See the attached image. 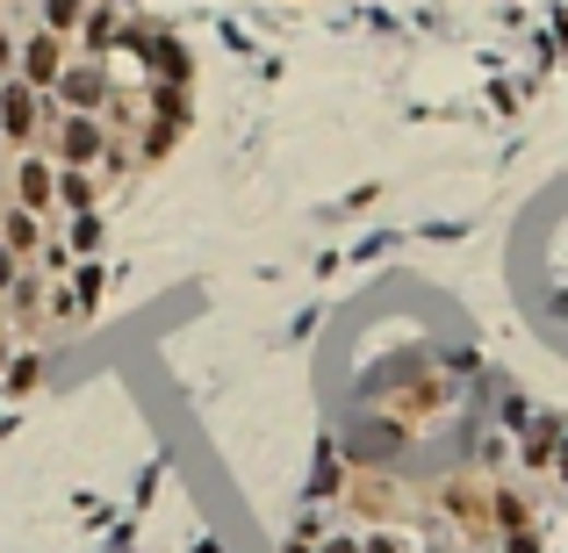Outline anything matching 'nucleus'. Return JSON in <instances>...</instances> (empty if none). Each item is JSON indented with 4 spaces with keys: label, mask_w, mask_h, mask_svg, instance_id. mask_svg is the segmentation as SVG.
<instances>
[{
    "label": "nucleus",
    "mask_w": 568,
    "mask_h": 553,
    "mask_svg": "<svg viewBox=\"0 0 568 553\" xmlns=\"http://www.w3.org/2000/svg\"><path fill=\"white\" fill-rule=\"evenodd\" d=\"M72 294H80V302H102V266H80V280H72Z\"/></svg>",
    "instance_id": "2eb2a0df"
},
{
    "label": "nucleus",
    "mask_w": 568,
    "mask_h": 553,
    "mask_svg": "<svg viewBox=\"0 0 568 553\" xmlns=\"http://www.w3.org/2000/svg\"><path fill=\"white\" fill-rule=\"evenodd\" d=\"M58 122V101L51 94H36L29 80H0V144H15V152H36L44 144V130Z\"/></svg>",
    "instance_id": "f257e3e1"
},
{
    "label": "nucleus",
    "mask_w": 568,
    "mask_h": 553,
    "mask_svg": "<svg viewBox=\"0 0 568 553\" xmlns=\"http://www.w3.org/2000/svg\"><path fill=\"white\" fill-rule=\"evenodd\" d=\"M489 518H497V532H525V496H518V489H497V496H489Z\"/></svg>",
    "instance_id": "9b49d317"
},
{
    "label": "nucleus",
    "mask_w": 568,
    "mask_h": 553,
    "mask_svg": "<svg viewBox=\"0 0 568 553\" xmlns=\"http://www.w3.org/2000/svg\"><path fill=\"white\" fill-rule=\"evenodd\" d=\"M0 244H8V252L29 266V260H44V244H51V224H44V216H29V208H0Z\"/></svg>",
    "instance_id": "423d86ee"
},
{
    "label": "nucleus",
    "mask_w": 568,
    "mask_h": 553,
    "mask_svg": "<svg viewBox=\"0 0 568 553\" xmlns=\"http://www.w3.org/2000/svg\"><path fill=\"white\" fill-rule=\"evenodd\" d=\"M58 72H66V36L29 29V36H22V51H15V80H29L36 94H51Z\"/></svg>",
    "instance_id": "20e7f679"
},
{
    "label": "nucleus",
    "mask_w": 568,
    "mask_h": 553,
    "mask_svg": "<svg viewBox=\"0 0 568 553\" xmlns=\"http://www.w3.org/2000/svg\"><path fill=\"white\" fill-rule=\"evenodd\" d=\"M36 381H44V352H22V360L8 366V388L22 396V388H36Z\"/></svg>",
    "instance_id": "f8f14e48"
},
{
    "label": "nucleus",
    "mask_w": 568,
    "mask_h": 553,
    "mask_svg": "<svg viewBox=\"0 0 568 553\" xmlns=\"http://www.w3.org/2000/svg\"><path fill=\"white\" fill-rule=\"evenodd\" d=\"M360 553H411L403 532H360Z\"/></svg>",
    "instance_id": "ddd939ff"
},
{
    "label": "nucleus",
    "mask_w": 568,
    "mask_h": 553,
    "mask_svg": "<svg viewBox=\"0 0 568 553\" xmlns=\"http://www.w3.org/2000/svg\"><path fill=\"white\" fill-rule=\"evenodd\" d=\"M51 101H58V116H102L108 108V65L102 58H66Z\"/></svg>",
    "instance_id": "7ed1b4c3"
},
{
    "label": "nucleus",
    "mask_w": 568,
    "mask_h": 553,
    "mask_svg": "<svg viewBox=\"0 0 568 553\" xmlns=\"http://www.w3.org/2000/svg\"><path fill=\"white\" fill-rule=\"evenodd\" d=\"M317 553H360V532H324V546Z\"/></svg>",
    "instance_id": "dca6fc26"
},
{
    "label": "nucleus",
    "mask_w": 568,
    "mask_h": 553,
    "mask_svg": "<svg viewBox=\"0 0 568 553\" xmlns=\"http://www.w3.org/2000/svg\"><path fill=\"white\" fill-rule=\"evenodd\" d=\"M102 152H108V122L102 116H58L51 130H44V158H51V166L86 173V166H102Z\"/></svg>",
    "instance_id": "f03ea898"
},
{
    "label": "nucleus",
    "mask_w": 568,
    "mask_h": 553,
    "mask_svg": "<svg viewBox=\"0 0 568 553\" xmlns=\"http://www.w3.org/2000/svg\"><path fill=\"white\" fill-rule=\"evenodd\" d=\"M94 194H102V180H94V173L58 166V208H66V216H86V208H94Z\"/></svg>",
    "instance_id": "6e6552de"
},
{
    "label": "nucleus",
    "mask_w": 568,
    "mask_h": 553,
    "mask_svg": "<svg viewBox=\"0 0 568 553\" xmlns=\"http://www.w3.org/2000/svg\"><path fill=\"white\" fill-rule=\"evenodd\" d=\"M66 252H80V260H94V252H102V216H94V208L66 224Z\"/></svg>",
    "instance_id": "9d476101"
},
{
    "label": "nucleus",
    "mask_w": 568,
    "mask_h": 553,
    "mask_svg": "<svg viewBox=\"0 0 568 553\" xmlns=\"http://www.w3.org/2000/svg\"><path fill=\"white\" fill-rule=\"evenodd\" d=\"M36 8H44V29L51 36H80V22H86L94 0H36Z\"/></svg>",
    "instance_id": "1a4fd4ad"
},
{
    "label": "nucleus",
    "mask_w": 568,
    "mask_h": 553,
    "mask_svg": "<svg viewBox=\"0 0 568 553\" xmlns=\"http://www.w3.org/2000/svg\"><path fill=\"white\" fill-rule=\"evenodd\" d=\"M22 274H29V266H22L15 252H8V244H0V294H15V280H22Z\"/></svg>",
    "instance_id": "4468645a"
},
{
    "label": "nucleus",
    "mask_w": 568,
    "mask_h": 553,
    "mask_svg": "<svg viewBox=\"0 0 568 553\" xmlns=\"http://www.w3.org/2000/svg\"><path fill=\"white\" fill-rule=\"evenodd\" d=\"M122 36H130L122 8H116V0H94V8H86V22H80V51H86V58H108Z\"/></svg>",
    "instance_id": "0eeeda50"
},
{
    "label": "nucleus",
    "mask_w": 568,
    "mask_h": 553,
    "mask_svg": "<svg viewBox=\"0 0 568 553\" xmlns=\"http://www.w3.org/2000/svg\"><path fill=\"white\" fill-rule=\"evenodd\" d=\"M15 208H29V216L51 224V208H58V166L44 152H22L15 158Z\"/></svg>",
    "instance_id": "39448f33"
},
{
    "label": "nucleus",
    "mask_w": 568,
    "mask_h": 553,
    "mask_svg": "<svg viewBox=\"0 0 568 553\" xmlns=\"http://www.w3.org/2000/svg\"><path fill=\"white\" fill-rule=\"evenodd\" d=\"M554 467H561V474H568V432H561V460H554Z\"/></svg>",
    "instance_id": "f3484780"
}]
</instances>
